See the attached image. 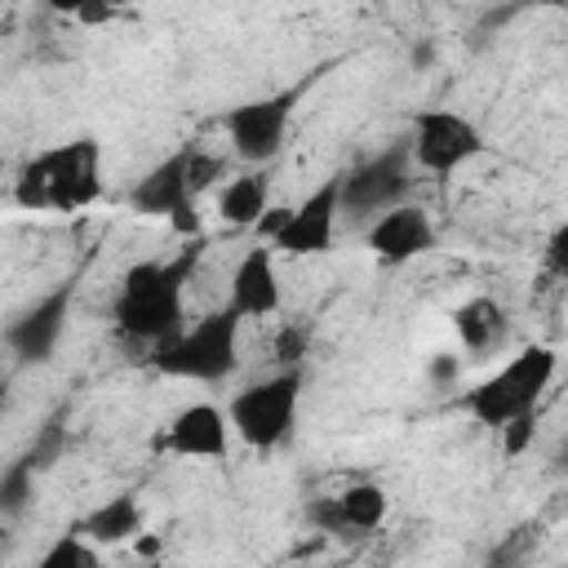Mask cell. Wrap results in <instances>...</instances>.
<instances>
[{
    "label": "cell",
    "mask_w": 568,
    "mask_h": 568,
    "mask_svg": "<svg viewBox=\"0 0 568 568\" xmlns=\"http://www.w3.org/2000/svg\"><path fill=\"white\" fill-rule=\"evenodd\" d=\"M53 13H67V18H84V22H98V18H106V9H111V0H44Z\"/></svg>",
    "instance_id": "obj_22"
},
{
    "label": "cell",
    "mask_w": 568,
    "mask_h": 568,
    "mask_svg": "<svg viewBox=\"0 0 568 568\" xmlns=\"http://www.w3.org/2000/svg\"><path fill=\"white\" fill-rule=\"evenodd\" d=\"M311 524L320 532H333V537H351V532H373L382 528L386 519V493L377 484H351L342 488L337 497H320L311 501Z\"/></svg>",
    "instance_id": "obj_11"
},
{
    "label": "cell",
    "mask_w": 568,
    "mask_h": 568,
    "mask_svg": "<svg viewBox=\"0 0 568 568\" xmlns=\"http://www.w3.org/2000/svg\"><path fill=\"white\" fill-rule=\"evenodd\" d=\"M546 266H550L555 275H568V222L555 226V235L546 240Z\"/></svg>",
    "instance_id": "obj_23"
},
{
    "label": "cell",
    "mask_w": 568,
    "mask_h": 568,
    "mask_svg": "<svg viewBox=\"0 0 568 568\" xmlns=\"http://www.w3.org/2000/svg\"><path fill=\"white\" fill-rule=\"evenodd\" d=\"M430 244H435V226H430L426 209H417V204H390L368 226V248L386 266H404L417 253H426Z\"/></svg>",
    "instance_id": "obj_10"
},
{
    "label": "cell",
    "mask_w": 568,
    "mask_h": 568,
    "mask_svg": "<svg viewBox=\"0 0 568 568\" xmlns=\"http://www.w3.org/2000/svg\"><path fill=\"white\" fill-rule=\"evenodd\" d=\"M169 222H173V226H178L182 235H195V231H200V217H195V200H186V204H178Z\"/></svg>",
    "instance_id": "obj_25"
},
{
    "label": "cell",
    "mask_w": 568,
    "mask_h": 568,
    "mask_svg": "<svg viewBox=\"0 0 568 568\" xmlns=\"http://www.w3.org/2000/svg\"><path fill=\"white\" fill-rule=\"evenodd\" d=\"M67 311H71V284L53 288L49 297H40L31 311H22L13 324H9V346L22 355V359H49L62 328H67Z\"/></svg>",
    "instance_id": "obj_13"
},
{
    "label": "cell",
    "mask_w": 568,
    "mask_h": 568,
    "mask_svg": "<svg viewBox=\"0 0 568 568\" xmlns=\"http://www.w3.org/2000/svg\"><path fill=\"white\" fill-rule=\"evenodd\" d=\"M138 528H142V506H138L129 493H124V497H111L106 506H98V510L80 524V532H84L89 541H98V546L129 541Z\"/></svg>",
    "instance_id": "obj_18"
},
{
    "label": "cell",
    "mask_w": 568,
    "mask_h": 568,
    "mask_svg": "<svg viewBox=\"0 0 568 568\" xmlns=\"http://www.w3.org/2000/svg\"><path fill=\"white\" fill-rule=\"evenodd\" d=\"M98 164H102V151H98L93 138H75V142L49 146L36 160H27V169L18 173L13 200L22 209H62V213L84 209L102 191Z\"/></svg>",
    "instance_id": "obj_2"
},
{
    "label": "cell",
    "mask_w": 568,
    "mask_h": 568,
    "mask_svg": "<svg viewBox=\"0 0 568 568\" xmlns=\"http://www.w3.org/2000/svg\"><path fill=\"white\" fill-rule=\"evenodd\" d=\"M231 430V413H222L217 404H191L169 422L164 448L178 457H226Z\"/></svg>",
    "instance_id": "obj_12"
},
{
    "label": "cell",
    "mask_w": 568,
    "mask_h": 568,
    "mask_svg": "<svg viewBox=\"0 0 568 568\" xmlns=\"http://www.w3.org/2000/svg\"><path fill=\"white\" fill-rule=\"evenodd\" d=\"M453 328H457V337H462V346H466V351L484 355V351H493V346L501 342L506 311H501L493 297H470L466 306H457V311H453Z\"/></svg>",
    "instance_id": "obj_17"
},
{
    "label": "cell",
    "mask_w": 568,
    "mask_h": 568,
    "mask_svg": "<svg viewBox=\"0 0 568 568\" xmlns=\"http://www.w3.org/2000/svg\"><path fill=\"white\" fill-rule=\"evenodd\" d=\"M271 209V182L266 173H244V178H231L217 195V213L226 226H257Z\"/></svg>",
    "instance_id": "obj_16"
},
{
    "label": "cell",
    "mask_w": 568,
    "mask_h": 568,
    "mask_svg": "<svg viewBox=\"0 0 568 568\" xmlns=\"http://www.w3.org/2000/svg\"><path fill=\"white\" fill-rule=\"evenodd\" d=\"M501 435H506V453H524V448H528V439H532V413H524V417L506 422V426H501Z\"/></svg>",
    "instance_id": "obj_24"
},
{
    "label": "cell",
    "mask_w": 568,
    "mask_h": 568,
    "mask_svg": "<svg viewBox=\"0 0 568 568\" xmlns=\"http://www.w3.org/2000/svg\"><path fill=\"white\" fill-rule=\"evenodd\" d=\"M186 160H191V146L178 151V155H169V160H160V164L133 186L129 204H133L138 213H146V217H173L178 204L195 200V195H191V182H186Z\"/></svg>",
    "instance_id": "obj_15"
},
{
    "label": "cell",
    "mask_w": 568,
    "mask_h": 568,
    "mask_svg": "<svg viewBox=\"0 0 568 568\" xmlns=\"http://www.w3.org/2000/svg\"><path fill=\"white\" fill-rule=\"evenodd\" d=\"M226 178V160L222 155H209L200 146H191V160H186V182H191V195H204L213 182Z\"/></svg>",
    "instance_id": "obj_20"
},
{
    "label": "cell",
    "mask_w": 568,
    "mask_h": 568,
    "mask_svg": "<svg viewBox=\"0 0 568 568\" xmlns=\"http://www.w3.org/2000/svg\"><path fill=\"white\" fill-rule=\"evenodd\" d=\"M231 306L244 320H262L280 311V275H275V257L271 248H248L235 271H231Z\"/></svg>",
    "instance_id": "obj_14"
},
{
    "label": "cell",
    "mask_w": 568,
    "mask_h": 568,
    "mask_svg": "<svg viewBox=\"0 0 568 568\" xmlns=\"http://www.w3.org/2000/svg\"><path fill=\"white\" fill-rule=\"evenodd\" d=\"M302 355H306V333L293 328V324H284L280 337H275V359H280V368H297Z\"/></svg>",
    "instance_id": "obj_21"
},
{
    "label": "cell",
    "mask_w": 568,
    "mask_h": 568,
    "mask_svg": "<svg viewBox=\"0 0 568 568\" xmlns=\"http://www.w3.org/2000/svg\"><path fill=\"white\" fill-rule=\"evenodd\" d=\"M408 173H413V146L404 138V142L377 151L373 160L355 164L351 173H342V213H355V217L386 213L390 204L404 200V191L413 182Z\"/></svg>",
    "instance_id": "obj_6"
},
{
    "label": "cell",
    "mask_w": 568,
    "mask_h": 568,
    "mask_svg": "<svg viewBox=\"0 0 568 568\" xmlns=\"http://www.w3.org/2000/svg\"><path fill=\"white\" fill-rule=\"evenodd\" d=\"M337 217H342V178H328L297 209H288V217L271 235V244L280 253H288V257L328 253L333 248V235H337Z\"/></svg>",
    "instance_id": "obj_9"
},
{
    "label": "cell",
    "mask_w": 568,
    "mask_h": 568,
    "mask_svg": "<svg viewBox=\"0 0 568 568\" xmlns=\"http://www.w3.org/2000/svg\"><path fill=\"white\" fill-rule=\"evenodd\" d=\"M240 311L222 306L204 315L191 328H178L169 342L151 351V364L169 377H191V382H222L240 364Z\"/></svg>",
    "instance_id": "obj_3"
},
{
    "label": "cell",
    "mask_w": 568,
    "mask_h": 568,
    "mask_svg": "<svg viewBox=\"0 0 568 568\" xmlns=\"http://www.w3.org/2000/svg\"><path fill=\"white\" fill-rule=\"evenodd\" d=\"M40 568H98V550L89 546L84 532H62L44 555Z\"/></svg>",
    "instance_id": "obj_19"
},
{
    "label": "cell",
    "mask_w": 568,
    "mask_h": 568,
    "mask_svg": "<svg viewBox=\"0 0 568 568\" xmlns=\"http://www.w3.org/2000/svg\"><path fill=\"white\" fill-rule=\"evenodd\" d=\"M555 470H568V444L555 453Z\"/></svg>",
    "instance_id": "obj_27"
},
{
    "label": "cell",
    "mask_w": 568,
    "mask_h": 568,
    "mask_svg": "<svg viewBox=\"0 0 568 568\" xmlns=\"http://www.w3.org/2000/svg\"><path fill=\"white\" fill-rule=\"evenodd\" d=\"M297 98H302V89H284V93H271V98H253V102L231 106L226 138H231L235 155L248 160V164L271 160L284 146V129H288V115H293V102Z\"/></svg>",
    "instance_id": "obj_8"
},
{
    "label": "cell",
    "mask_w": 568,
    "mask_h": 568,
    "mask_svg": "<svg viewBox=\"0 0 568 568\" xmlns=\"http://www.w3.org/2000/svg\"><path fill=\"white\" fill-rule=\"evenodd\" d=\"M200 248H182L173 262H138L129 266L120 293H115V333L138 346H160L182 328V288L195 266Z\"/></svg>",
    "instance_id": "obj_1"
},
{
    "label": "cell",
    "mask_w": 568,
    "mask_h": 568,
    "mask_svg": "<svg viewBox=\"0 0 568 568\" xmlns=\"http://www.w3.org/2000/svg\"><path fill=\"white\" fill-rule=\"evenodd\" d=\"M413 164L422 173H453L484 151V133L457 111H422L413 120Z\"/></svg>",
    "instance_id": "obj_7"
},
{
    "label": "cell",
    "mask_w": 568,
    "mask_h": 568,
    "mask_svg": "<svg viewBox=\"0 0 568 568\" xmlns=\"http://www.w3.org/2000/svg\"><path fill=\"white\" fill-rule=\"evenodd\" d=\"M555 351L550 346H528L519 355H510L493 377H484L470 395H466V413L479 422V426H493L501 430L506 422L524 417L537 408V399L546 395L550 377H555Z\"/></svg>",
    "instance_id": "obj_4"
},
{
    "label": "cell",
    "mask_w": 568,
    "mask_h": 568,
    "mask_svg": "<svg viewBox=\"0 0 568 568\" xmlns=\"http://www.w3.org/2000/svg\"><path fill=\"white\" fill-rule=\"evenodd\" d=\"M524 4H537V9H564L568 0H524Z\"/></svg>",
    "instance_id": "obj_26"
},
{
    "label": "cell",
    "mask_w": 568,
    "mask_h": 568,
    "mask_svg": "<svg viewBox=\"0 0 568 568\" xmlns=\"http://www.w3.org/2000/svg\"><path fill=\"white\" fill-rule=\"evenodd\" d=\"M297 404H302V368H280L253 386H244L231 399V426L248 448H275L280 439H288L293 422H297Z\"/></svg>",
    "instance_id": "obj_5"
}]
</instances>
